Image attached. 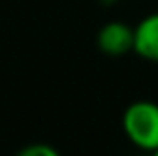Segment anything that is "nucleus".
Masks as SVG:
<instances>
[{
	"label": "nucleus",
	"instance_id": "obj_3",
	"mask_svg": "<svg viewBox=\"0 0 158 156\" xmlns=\"http://www.w3.org/2000/svg\"><path fill=\"white\" fill-rule=\"evenodd\" d=\"M134 53L158 63V11L143 17L134 28Z\"/></svg>",
	"mask_w": 158,
	"mask_h": 156
},
{
	"label": "nucleus",
	"instance_id": "obj_2",
	"mask_svg": "<svg viewBox=\"0 0 158 156\" xmlns=\"http://www.w3.org/2000/svg\"><path fill=\"white\" fill-rule=\"evenodd\" d=\"M98 48L109 57H121L134 51V30L125 22L110 20L98 33Z\"/></svg>",
	"mask_w": 158,
	"mask_h": 156
},
{
	"label": "nucleus",
	"instance_id": "obj_1",
	"mask_svg": "<svg viewBox=\"0 0 158 156\" xmlns=\"http://www.w3.org/2000/svg\"><path fill=\"white\" fill-rule=\"evenodd\" d=\"M127 140L142 151L158 153V103L140 99L131 103L121 117Z\"/></svg>",
	"mask_w": 158,
	"mask_h": 156
},
{
	"label": "nucleus",
	"instance_id": "obj_5",
	"mask_svg": "<svg viewBox=\"0 0 158 156\" xmlns=\"http://www.w3.org/2000/svg\"><path fill=\"white\" fill-rule=\"evenodd\" d=\"M114 2H118V0H101V4H103V6H112Z\"/></svg>",
	"mask_w": 158,
	"mask_h": 156
},
{
	"label": "nucleus",
	"instance_id": "obj_6",
	"mask_svg": "<svg viewBox=\"0 0 158 156\" xmlns=\"http://www.w3.org/2000/svg\"><path fill=\"white\" fill-rule=\"evenodd\" d=\"M156 154H158V153H156Z\"/></svg>",
	"mask_w": 158,
	"mask_h": 156
},
{
	"label": "nucleus",
	"instance_id": "obj_4",
	"mask_svg": "<svg viewBox=\"0 0 158 156\" xmlns=\"http://www.w3.org/2000/svg\"><path fill=\"white\" fill-rule=\"evenodd\" d=\"M57 149H53L52 145L37 142V143H28L26 147H22L19 151V156H57Z\"/></svg>",
	"mask_w": 158,
	"mask_h": 156
}]
</instances>
